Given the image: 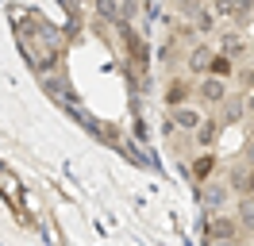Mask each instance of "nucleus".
<instances>
[{"instance_id": "obj_1", "label": "nucleus", "mask_w": 254, "mask_h": 246, "mask_svg": "<svg viewBox=\"0 0 254 246\" xmlns=\"http://www.w3.org/2000/svg\"><path fill=\"white\" fill-rule=\"evenodd\" d=\"M200 235H204L208 243H235L239 235H243V227H239L235 212H208L204 215V227H200Z\"/></svg>"}, {"instance_id": "obj_2", "label": "nucleus", "mask_w": 254, "mask_h": 246, "mask_svg": "<svg viewBox=\"0 0 254 246\" xmlns=\"http://www.w3.org/2000/svg\"><path fill=\"white\" fill-rule=\"evenodd\" d=\"M196 200H200L204 212H223L235 200V188L227 184V177H208V181L196 184Z\"/></svg>"}, {"instance_id": "obj_3", "label": "nucleus", "mask_w": 254, "mask_h": 246, "mask_svg": "<svg viewBox=\"0 0 254 246\" xmlns=\"http://www.w3.org/2000/svg\"><path fill=\"white\" fill-rule=\"evenodd\" d=\"M227 96H231V89H227V77H220V73H204L196 81V89H192V100L200 108H220Z\"/></svg>"}, {"instance_id": "obj_4", "label": "nucleus", "mask_w": 254, "mask_h": 246, "mask_svg": "<svg viewBox=\"0 0 254 246\" xmlns=\"http://www.w3.org/2000/svg\"><path fill=\"white\" fill-rule=\"evenodd\" d=\"M192 89H196V81H192L189 73H177L166 81V89H162V100H166V108H181L192 100Z\"/></svg>"}, {"instance_id": "obj_5", "label": "nucleus", "mask_w": 254, "mask_h": 246, "mask_svg": "<svg viewBox=\"0 0 254 246\" xmlns=\"http://www.w3.org/2000/svg\"><path fill=\"white\" fill-rule=\"evenodd\" d=\"M212 58H216V46L196 43V46L189 50V58H185V65H189V77H204L208 69H212Z\"/></svg>"}, {"instance_id": "obj_6", "label": "nucleus", "mask_w": 254, "mask_h": 246, "mask_svg": "<svg viewBox=\"0 0 254 246\" xmlns=\"http://www.w3.org/2000/svg\"><path fill=\"white\" fill-rule=\"evenodd\" d=\"M170 120H174L177 131H185V135H196V127L204 123V112H200V108L181 104V108H170Z\"/></svg>"}, {"instance_id": "obj_7", "label": "nucleus", "mask_w": 254, "mask_h": 246, "mask_svg": "<svg viewBox=\"0 0 254 246\" xmlns=\"http://www.w3.org/2000/svg\"><path fill=\"white\" fill-rule=\"evenodd\" d=\"M231 212H235L239 227H243V235H254V196H247V192H235V200H231Z\"/></svg>"}, {"instance_id": "obj_8", "label": "nucleus", "mask_w": 254, "mask_h": 246, "mask_svg": "<svg viewBox=\"0 0 254 246\" xmlns=\"http://www.w3.org/2000/svg\"><path fill=\"white\" fill-rule=\"evenodd\" d=\"M216 50H223L227 58H243V54H247L243 27H227V31H220V43H216Z\"/></svg>"}, {"instance_id": "obj_9", "label": "nucleus", "mask_w": 254, "mask_h": 246, "mask_svg": "<svg viewBox=\"0 0 254 246\" xmlns=\"http://www.w3.org/2000/svg\"><path fill=\"white\" fill-rule=\"evenodd\" d=\"M216 112H220V116H216V120H220V127H227V123H239V120H247V104H243V96H227V100H223V104L216 108Z\"/></svg>"}, {"instance_id": "obj_10", "label": "nucleus", "mask_w": 254, "mask_h": 246, "mask_svg": "<svg viewBox=\"0 0 254 246\" xmlns=\"http://www.w3.org/2000/svg\"><path fill=\"white\" fill-rule=\"evenodd\" d=\"M93 12L108 23H120L124 19V0H93Z\"/></svg>"}, {"instance_id": "obj_11", "label": "nucleus", "mask_w": 254, "mask_h": 246, "mask_svg": "<svg viewBox=\"0 0 254 246\" xmlns=\"http://www.w3.org/2000/svg\"><path fill=\"white\" fill-rule=\"evenodd\" d=\"M216 135H220V120H216V116H204V123L196 127V142L208 150V146L216 142Z\"/></svg>"}, {"instance_id": "obj_12", "label": "nucleus", "mask_w": 254, "mask_h": 246, "mask_svg": "<svg viewBox=\"0 0 254 246\" xmlns=\"http://www.w3.org/2000/svg\"><path fill=\"white\" fill-rule=\"evenodd\" d=\"M208 73H220V77H231L235 73V58H227L223 50H216V58H212V69Z\"/></svg>"}, {"instance_id": "obj_13", "label": "nucleus", "mask_w": 254, "mask_h": 246, "mask_svg": "<svg viewBox=\"0 0 254 246\" xmlns=\"http://www.w3.org/2000/svg\"><path fill=\"white\" fill-rule=\"evenodd\" d=\"M231 19H235L239 27H247L254 19V0H235V15H231Z\"/></svg>"}, {"instance_id": "obj_14", "label": "nucleus", "mask_w": 254, "mask_h": 246, "mask_svg": "<svg viewBox=\"0 0 254 246\" xmlns=\"http://www.w3.org/2000/svg\"><path fill=\"white\" fill-rule=\"evenodd\" d=\"M204 4L212 8L216 19H231V15H235V0H204Z\"/></svg>"}, {"instance_id": "obj_15", "label": "nucleus", "mask_w": 254, "mask_h": 246, "mask_svg": "<svg viewBox=\"0 0 254 246\" xmlns=\"http://www.w3.org/2000/svg\"><path fill=\"white\" fill-rule=\"evenodd\" d=\"M212 166H216V158H212V154H204V158L196 162V169H192V173H196V181H208V177H212Z\"/></svg>"}, {"instance_id": "obj_16", "label": "nucleus", "mask_w": 254, "mask_h": 246, "mask_svg": "<svg viewBox=\"0 0 254 246\" xmlns=\"http://www.w3.org/2000/svg\"><path fill=\"white\" fill-rule=\"evenodd\" d=\"M243 104H247V120H254V89L243 92Z\"/></svg>"}, {"instance_id": "obj_17", "label": "nucleus", "mask_w": 254, "mask_h": 246, "mask_svg": "<svg viewBox=\"0 0 254 246\" xmlns=\"http://www.w3.org/2000/svg\"><path fill=\"white\" fill-rule=\"evenodd\" d=\"M243 85H247V89H254V69H247V73H243Z\"/></svg>"}]
</instances>
